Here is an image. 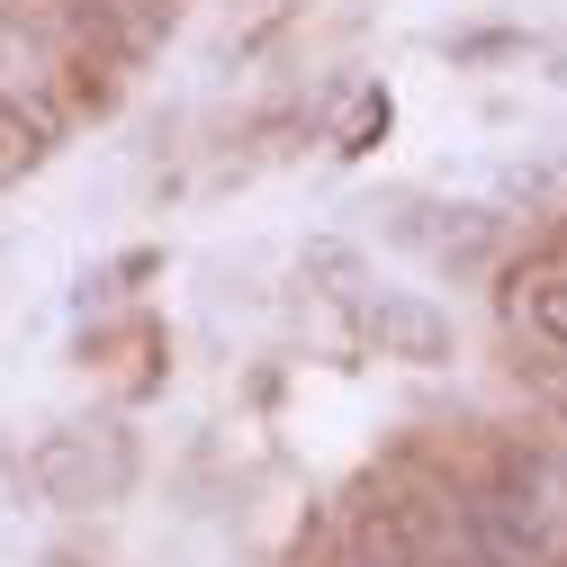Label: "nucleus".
Wrapping results in <instances>:
<instances>
[{"instance_id":"nucleus-6","label":"nucleus","mask_w":567,"mask_h":567,"mask_svg":"<svg viewBox=\"0 0 567 567\" xmlns=\"http://www.w3.org/2000/svg\"><path fill=\"white\" fill-rule=\"evenodd\" d=\"M45 567H82V558H45Z\"/></svg>"},{"instance_id":"nucleus-4","label":"nucleus","mask_w":567,"mask_h":567,"mask_svg":"<svg viewBox=\"0 0 567 567\" xmlns=\"http://www.w3.org/2000/svg\"><path fill=\"white\" fill-rule=\"evenodd\" d=\"M45 145H54V117H45L37 100H10V91H0V181L37 172V163H45Z\"/></svg>"},{"instance_id":"nucleus-1","label":"nucleus","mask_w":567,"mask_h":567,"mask_svg":"<svg viewBox=\"0 0 567 567\" xmlns=\"http://www.w3.org/2000/svg\"><path fill=\"white\" fill-rule=\"evenodd\" d=\"M37 486L45 505H117L135 486V433L126 423H63L37 451Z\"/></svg>"},{"instance_id":"nucleus-3","label":"nucleus","mask_w":567,"mask_h":567,"mask_svg":"<svg viewBox=\"0 0 567 567\" xmlns=\"http://www.w3.org/2000/svg\"><path fill=\"white\" fill-rule=\"evenodd\" d=\"M361 333L379 342V361H414V370H442L451 361V316L414 289H370L361 298Z\"/></svg>"},{"instance_id":"nucleus-2","label":"nucleus","mask_w":567,"mask_h":567,"mask_svg":"<svg viewBox=\"0 0 567 567\" xmlns=\"http://www.w3.org/2000/svg\"><path fill=\"white\" fill-rule=\"evenodd\" d=\"M451 540L468 549V567H549L540 514L523 505V495H495V486H477V495L451 505Z\"/></svg>"},{"instance_id":"nucleus-5","label":"nucleus","mask_w":567,"mask_h":567,"mask_svg":"<svg viewBox=\"0 0 567 567\" xmlns=\"http://www.w3.org/2000/svg\"><path fill=\"white\" fill-rule=\"evenodd\" d=\"M514 324H523L532 342L567 351V261H558V270H532L523 289H514Z\"/></svg>"}]
</instances>
